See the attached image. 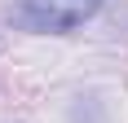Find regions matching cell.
Here are the masks:
<instances>
[{
	"instance_id": "cell-1",
	"label": "cell",
	"mask_w": 128,
	"mask_h": 123,
	"mask_svg": "<svg viewBox=\"0 0 128 123\" xmlns=\"http://www.w3.org/2000/svg\"><path fill=\"white\" fill-rule=\"evenodd\" d=\"M102 9V0H22L18 4V26L36 35H66Z\"/></svg>"
}]
</instances>
